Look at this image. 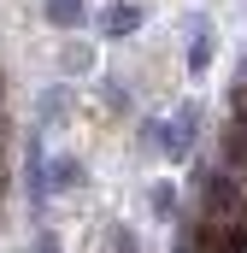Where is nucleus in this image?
Masks as SVG:
<instances>
[{
  "mask_svg": "<svg viewBox=\"0 0 247 253\" xmlns=\"http://www.w3.org/2000/svg\"><path fill=\"white\" fill-rule=\"evenodd\" d=\"M194 141H200V106H194V100H188L177 118H159V153H165V159L183 165L188 153H194Z\"/></svg>",
  "mask_w": 247,
  "mask_h": 253,
  "instance_id": "obj_1",
  "label": "nucleus"
},
{
  "mask_svg": "<svg viewBox=\"0 0 247 253\" xmlns=\"http://www.w3.org/2000/svg\"><path fill=\"white\" fill-rule=\"evenodd\" d=\"M135 30H141V6H135V0H112V6L100 12V36H106V42H129Z\"/></svg>",
  "mask_w": 247,
  "mask_h": 253,
  "instance_id": "obj_2",
  "label": "nucleus"
},
{
  "mask_svg": "<svg viewBox=\"0 0 247 253\" xmlns=\"http://www.w3.org/2000/svg\"><path fill=\"white\" fill-rule=\"evenodd\" d=\"M24 194H30V206L53 200L47 194V153H41V141H30V153H24Z\"/></svg>",
  "mask_w": 247,
  "mask_h": 253,
  "instance_id": "obj_3",
  "label": "nucleus"
},
{
  "mask_svg": "<svg viewBox=\"0 0 247 253\" xmlns=\"http://www.w3.org/2000/svg\"><path fill=\"white\" fill-rule=\"evenodd\" d=\"M188 71H194V77L212 71V24H206L200 12L188 18Z\"/></svg>",
  "mask_w": 247,
  "mask_h": 253,
  "instance_id": "obj_4",
  "label": "nucleus"
},
{
  "mask_svg": "<svg viewBox=\"0 0 247 253\" xmlns=\"http://www.w3.org/2000/svg\"><path fill=\"white\" fill-rule=\"evenodd\" d=\"M71 189H82V159H71V153L47 159V194H71Z\"/></svg>",
  "mask_w": 247,
  "mask_h": 253,
  "instance_id": "obj_5",
  "label": "nucleus"
},
{
  "mask_svg": "<svg viewBox=\"0 0 247 253\" xmlns=\"http://www.w3.org/2000/svg\"><path fill=\"white\" fill-rule=\"evenodd\" d=\"M65 112H71V88H65V83L41 88V100H36V118H41V124H36V129H53Z\"/></svg>",
  "mask_w": 247,
  "mask_h": 253,
  "instance_id": "obj_6",
  "label": "nucleus"
},
{
  "mask_svg": "<svg viewBox=\"0 0 247 253\" xmlns=\"http://www.w3.org/2000/svg\"><path fill=\"white\" fill-rule=\"evenodd\" d=\"M41 12H47L53 30H77L82 24V0H41Z\"/></svg>",
  "mask_w": 247,
  "mask_h": 253,
  "instance_id": "obj_7",
  "label": "nucleus"
},
{
  "mask_svg": "<svg viewBox=\"0 0 247 253\" xmlns=\"http://www.w3.org/2000/svg\"><path fill=\"white\" fill-rule=\"evenodd\" d=\"M88 65H94V53H88V47H77V42H65V53H59V71H65V77H82Z\"/></svg>",
  "mask_w": 247,
  "mask_h": 253,
  "instance_id": "obj_8",
  "label": "nucleus"
},
{
  "mask_svg": "<svg viewBox=\"0 0 247 253\" xmlns=\"http://www.w3.org/2000/svg\"><path fill=\"white\" fill-rule=\"evenodd\" d=\"M147 200H153V218H171V212H177V183H153Z\"/></svg>",
  "mask_w": 247,
  "mask_h": 253,
  "instance_id": "obj_9",
  "label": "nucleus"
},
{
  "mask_svg": "<svg viewBox=\"0 0 247 253\" xmlns=\"http://www.w3.org/2000/svg\"><path fill=\"white\" fill-rule=\"evenodd\" d=\"M106 253H141V242H135L124 224H112V230H106Z\"/></svg>",
  "mask_w": 247,
  "mask_h": 253,
  "instance_id": "obj_10",
  "label": "nucleus"
},
{
  "mask_svg": "<svg viewBox=\"0 0 247 253\" xmlns=\"http://www.w3.org/2000/svg\"><path fill=\"white\" fill-rule=\"evenodd\" d=\"M30 253H65V248H59V236H53V230H41V236L30 242Z\"/></svg>",
  "mask_w": 247,
  "mask_h": 253,
  "instance_id": "obj_11",
  "label": "nucleus"
}]
</instances>
